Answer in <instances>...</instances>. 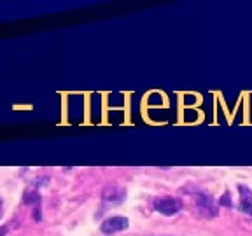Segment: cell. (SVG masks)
<instances>
[{"label": "cell", "instance_id": "cell-1", "mask_svg": "<svg viewBox=\"0 0 252 236\" xmlns=\"http://www.w3.org/2000/svg\"><path fill=\"white\" fill-rule=\"evenodd\" d=\"M130 228V220L126 219L123 215H112V217H107L105 220L102 222L100 226V231L102 235H116V233H121V231H126V229Z\"/></svg>", "mask_w": 252, "mask_h": 236}, {"label": "cell", "instance_id": "cell-2", "mask_svg": "<svg viewBox=\"0 0 252 236\" xmlns=\"http://www.w3.org/2000/svg\"><path fill=\"white\" fill-rule=\"evenodd\" d=\"M153 208L163 215H175L182 210V201L177 198H156L153 201Z\"/></svg>", "mask_w": 252, "mask_h": 236}, {"label": "cell", "instance_id": "cell-3", "mask_svg": "<svg viewBox=\"0 0 252 236\" xmlns=\"http://www.w3.org/2000/svg\"><path fill=\"white\" fill-rule=\"evenodd\" d=\"M196 206H198V212L205 217V219H214L217 215V205L216 200L210 196L209 193H198L196 196Z\"/></svg>", "mask_w": 252, "mask_h": 236}, {"label": "cell", "instance_id": "cell-4", "mask_svg": "<svg viewBox=\"0 0 252 236\" xmlns=\"http://www.w3.org/2000/svg\"><path fill=\"white\" fill-rule=\"evenodd\" d=\"M103 201L105 203H112V205H119L125 201L126 198V191L119 185H109V187L103 189V194H102Z\"/></svg>", "mask_w": 252, "mask_h": 236}, {"label": "cell", "instance_id": "cell-5", "mask_svg": "<svg viewBox=\"0 0 252 236\" xmlns=\"http://www.w3.org/2000/svg\"><path fill=\"white\" fill-rule=\"evenodd\" d=\"M240 191V210L245 215L252 217V191L247 185H238Z\"/></svg>", "mask_w": 252, "mask_h": 236}, {"label": "cell", "instance_id": "cell-6", "mask_svg": "<svg viewBox=\"0 0 252 236\" xmlns=\"http://www.w3.org/2000/svg\"><path fill=\"white\" fill-rule=\"evenodd\" d=\"M40 200H42V198H40V194L37 193V191H28L27 189L23 193V203L28 205V206H32V205H33V206H39Z\"/></svg>", "mask_w": 252, "mask_h": 236}, {"label": "cell", "instance_id": "cell-7", "mask_svg": "<svg viewBox=\"0 0 252 236\" xmlns=\"http://www.w3.org/2000/svg\"><path fill=\"white\" fill-rule=\"evenodd\" d=\"M220 205H226V206H231V200H229V194H224L220 198Z\"/></svg>", "mask_w": 252, "mask_h": 236}, {"label": "cell", "instance_id": "cell-8", "mask_svg": "<svg viewBox=\"0 0 252 236\" xmlns=\"http://www.w3.org/2000/svg\"><path fill=\"white\" fill-rule=\"evenodd\" d=\"M9 233V226H0V236H5Z\"/></svg>", "mask_w": 252, "mask_h": 236}, {"label": "cell", "instance_id": "cell-9", "mask_svg": "<svg viewBox=\"0 0 252 236\" xmlns=\"http://www.w3.org/2000/svg\"><path fill=\"white\" fill-rule=\"evenodd\" d=\"M2 213H4V201L0 198V219H2Z\"/></svg>", "mask_w": 252, "mask_h": 236}]
</instances>
